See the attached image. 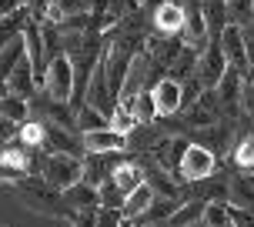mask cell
Here are the masks:
<instances>
[{
	"label": "cell",
	"instance_id": "obj_1",
	"mask_svg": "<svg viewBox=\"0 0 254 227\" xmlns=\"http://www.w3.org/2000/svg\"><path fill=\"white\" fill-rule=\"evenodd\" d=\"M40 177H44L54 190H61V194H64L67 187H74L77 180L84 177V157L47 151L44 157H40Z\"/></svg>",
	"mask_w": 254,
	"mask_h": 227
},
{
	"label": "cell",
	"instance_id": "obj_2",
	"mask_svg": "<svg viewBox=\"0 0 254 227\" xmlns=\"http://www.w3.org/2000/svg\"><path fill=\"white\" fill-rule=\"evenodd\" d=\"M47 94L54 101H74L77 94V67L74 57L67 51H61L57 57H51V74H47Z\"/></svg>",
	"mask_w": 254,
	"mask_h": 227
},
{
	"label": "cell",
	"instance_id": "obj_3",
	"mask_svg": "<svg viewBox=\"0 0 254 227\" xmlns=\"http://www.w3.org/2000/svg\"><path fill=\"white\" fill-rule=\"evenodd\" d=\"M188 147H190V140H184L181 134H167V137H157V140H154V147L147 154L154 157V164H161L164 170H171V174L181 180V164H184Z\"/></svg>",
	"mask_w": 254,
	"mask_h": 227
},
{
	"label": "cell",
	"instance_id": "obj_4",
	"mask_svg": "<svg viewBox=\"0 0 254 227\" xmlns=\"http://www.w3.org/2000/svg\"><path fill=\"white\" fill-rule=\"evenodd\" d=\"M217 170V154L204 144H190L188 154H184V164H181V180H204V177H214Z\"/></svg>",
	"mask_w": 254,
	"mask_h": 227
},
{
	"label": "cell",
	"instance_id": "obj_5",
	"mask_svg": "<svg viewBox=\"0 0 254 227\" xmlns=\"http://www.w3.org/2000/svg\"><path fill=\"white\" fill-rule=\"evenodd\" d=\"M228 54L221 47V40H211V47L201 54V60H197V80H201L204 87H217L221 84V77L228 74Z\"/></svg>",
	"mask_w": 254,
	"mask_h": 227
},
{
	"label": "cell",
	"instance_id": "obj_6",
	"mask_svg": "<svg viewBox=\"0 0 254 227\" xmlns=\"http://www.w3.org/2000/svg\"><path fill=\"white\" fill-rule=\"evenodd\" d=\"M84 140V151L87 154H124L130 137L121 134L117 127H101V130H87V134H80Z\"/></svg>",
	"mask_w": 254,
	"mask_h": 227
},
{
	"label": "cell",
	"instance_id": "obj_7",
	"mask_svg": "<svg viewBox=\"0 0 254 227\" xmlns=\"http://www.w3.org/2000/svg\"><path fill=\"white\" fill-rule=\"evenodd\" d=\"M151 24L157 34H184V27H188V10H184V3H174V0H164L157 10L151 13Z\"/></svg>",
	"mask_w": 254,
	"mask_h": 227
},
{
	"label": "cell",
	"instance_id": "obj_8",
	"mask_svg": "<svg viewBox=\"0 0 254 227\" xmlns=\"http://www.w3.org/2000/svg\"><path fill=\"white\" fill-rule=\"evenodd\" d=\"M3 84H7V90H13V94H20V97H27V101H34L40 94V84H37V74H34V63H30V57H20V63L13 67L10 74L3 77Z\"/></svg>",
	"mask_w": 254,
	"mask_h": 227
},
{
	"label": "cell",
	"instance_id": "obj_9",
	"mask_svg": "<svg viewBox=\"0 0 254 227\" xmlns=\"http://www.w3.org/2000/svg\"><path fill=\"white\" fill-rule=\"evenodd\" d=\"M40 151H54V154H74V157H84V140H77V130L61 124H47V137H44V147Z\"/></svg>",
	"mask_w": 254,
	"mask_h": 227
},
{
	"label": "cell",
	"instance_id": "obj_10",
	"mask_svg": "<svg viewBox=\"0 0 254 227\" xmlns=\"http://www.w3.org/2000/svg\"><path fill=\"white\" fill-rule=\"evenodd\" d=\"M154 97H157V107H161V114H164V117H174L178 111H184V84H181V80H174L171 74L157 80Z\"/></svg>",
	"mask_w": 254,
	"mask_h": 227
},
{
	"label": "cell",
	"instance_id": "obj_11",
	"mask_svg": "<svg viewBox=\"0 0 254 227\" xmlns=\"http://www.w3.org/2000/svg\"><path fill=\"white\" fill-rule=\"evenodd\" d=\"M221 47H224V54H228V60L234 63V67L248 70V30H244L241 24H231L228 30L221 34Z\"/></svg>",
	"mask_w": 254,
	"mask_h": 227
},
{
	"label": "cell",
	"instance_id": "obj_12",
	"mask_svg": "<svg viewBox=\"0 0 254 227\" xmlns=\"http://www.w3.org/2000/svg\"><path fill=\"white\" fill-rule=\"evenodd\" d=\"M201 10H204V20H207L211 40H221V34L234 24L231 20V0H201Z\"/></svg>",
	"mask_w": 254,
	"mask_h": 227
},
{
	"label": "cell",
	"instance_id": "obj_13",
	"mask_svg": "<svg viewBox=\"0 0 254 227\" xmlns=\"http://www.w3.org/2000/svg\"><path fill=\"white\" fill-rule=\"evenodd\" d=\"M64 201L74 211H97L101 207V187H90L87 180H77L74 187L64 190Z\"/></svg>",
	"mask_w": 254,
	"mask_h": 227
},
{
	"label": "cell",
	"instance_id": "obj_14",
	"mask_svg": "<svg viewBox=\"0 0 254 227\" xmlns=\"http://www.w3.org/2000/svg\"><path fill=\"white\" fill-rule=\"evenodd\" d=\"M30 111H34V104L27 101V97L13 94V90H3V101H0V117H3V120L27 124V120H30Z\"/></svg>",
	"mask_w": 254,
	"mask_h": 227
},
{
	"label": "cell",
	"instance_id": "obj_15",
	"mask_svg": "<svg viewBox=\"0 0 254 227\" xmlns=\"http://www.w3.org/2000/svg\"><path fill=\"white\" fill-rule=\"evenodd\" d=\"M107 157L111 154H84V177L80 180H87L90 187H104L111 180V174H114V170H107V164H104Z\"/></svg>",
	"mask_w": 254,
	"mask_h": 227
},
{
	"label": "cell",
	"instance_id": "obj_16",
	"mask_svg": "<svg viewBox=\"0 0 254 227\" xmlns=\"http://www.w3.org/2000/svg\"><path fill=\"white\" fill-rule=\"evenodd\" d=\"M154 197H157V190L151 187V180H144L140 187H134L130 194H127V201H124V217H140L147 207L154 204Z\"/></svg>",
	"mask_w": 254,
	"mask_h": 227
},
{
	"label": "cell",
	"instance_id": "obj_17",
	"mask_svg": "<svg viewBox=\"0 0 254 227\" xmlns=\"http://www.w3.org/2000/svg\"><path fill=\"white\" fill-rule=\"evenodd\" d=\"M111 180H114V184L124 190V194H130L134 187H140V184L147 180V170H144L140 164H127V161H124V164H117V167H114Z\"/></svg>",
	"mask_w": 254,
	"mask_h": 227
},
{
	"label": "cell",
	"instance_id": "obj_18",
	"mask_svg": "<svg viewBox=\"0 0 254 227\" xmlns=\"http://www.w3.org/2000/svg\"><path fill=\"white\" fill-rule=\"evenodd\" d=\"M201 217H204V201L188 197V201L174 211V217L167 221V227H197V224H201Z\"/></svg>",
	"mask_w": 254,
	"mask_h": 227
},
{
	"label": "cell",
	"instance_id": "obj_19",
	"mask_svg": "<svg viewBox=\"0 0 254 227\" xmlns=\"http://www.w3.org/2000/svg\"><path fill=\"white\" fill-rule=\"evenodd\" d=\"M147 180H151V187L157 190V197H178V201H181V194H184V190L171 180V170H164L161 164L147 167Z\"/></svg>",
	"mask_w": 254,
	"mask_h": 227
},
{
	"label": "cell",
	"instance_id": "obj_20",
	"mask_svg": "<svg viewBox=\"0 0 254 227\" xmlns=\"http://www.w3.org/2000/svg\"><path fill=\"white\" fill-rule=\"evenodd\" d=\"M101 127H111V114L107 111H97V107H90V104H84V107L77 111V130H80V134L101 130Z\"/></svg>",
	"mask_w": 254,
	"mask_h": 227
},
{
	"label": "cell",
	"instance_id": "obj_21",
	"mask_svg": "<svg viewBox=\"0 0 254 227\" xmlns=\"http://www.w3.org/2000/svg\"><path fill=\"white\" fill-rule=\"evenodd\" d=\"M197 60H201V51H194V47L188 44V47L181 51V57L174 60V67H171V77L184 84L188 77H194V74H197Z\"/></svg>",
	"mask_w": 254,
	"mask_h": 227
},
{
	"label": "cell",
	"instance_id": "obj_22",
	"mask_svg": "<svg viewBox=\"0 0 254 227\" xmlns=\"http://www.w3.org/2000/svg\"><path fill=\"white\" fill-rule=\"evenodd\" d=\"M130 111L137 114V120L140 127H147L157 120V114H161V107H157V97H154V90H140L137 94V101H134V107Z\"/></svg>",
	"mask_w": 254,
	"mask_h": 227
},
{
	"label": "cell",
	"instance_id": "obj_23",
	"mask_svg": "<svg viewBox=\"0 0 254 227\" xmlns=\"http://www.w3.org/2000/svg\"><path fill=\"white\" fill-rule=\"evenodd\" d=\"M197 187H201V197L197 201H231V184L228 180H221V177H204V180H194Z\"/></svg>",
	"mask_w": 254,
	"mask_h": 227
},
{
	"label": "cell",
	"instance_id": "obj_24",
	"mask_svg": "<svg viewBox=\"0 0 254 227\" xmlns=\"http://www.w3.org/2000/svg\"><path fill=\"white\" fill-rule=\"evenodd\" d=\"M231 204H238V207H244V211H254V184H251L248 174L231 180Z\"/></svg>",
	"mask_w": 254,
	"mask_h": 227
},
{
	"label": "cell",
	"instance_id": "obj_25",
	"mask_svg": "<svg viewBox=\"0 0 254 227\" xmlns=\"http://www.w3.org/2000/svg\"><path fill=\"white\" fill-rule=\"evenodd\" d=\"M24 54H27V40L24 37L3 40V51H0V67H3V77L10 74L17 63H20V57H24Z\"/></svg>",
	"mask_w": 254,
	"mask_h": 227
},
{
	"label": "cell",
	"instance_id": "obj_26",
	"mask_svg": "<svg viewBox=\"0 0 254 227\" xmlns=\"http://www.w3.org/2000/svg\"><path fill=\"white\" fill-rule=\"evenodd\" d=\"M44 137H47V124L30 117L27 124H20V137L17 140H20L24 147H30V151H40V147H44Z\"/></svg>",
	"mask_w": 254,
	"mask_h": 227
},
{
	"label": "cell",
	"instance_id": "obj_27",
	"mask_svg": "<svg viewBox=\"0 0 254 227\" xmlns=\"http://www.w3.org/2000/svg\"><path fill=\"white\" fill-rule=\"evenodd\" d=\"M111 127H117L121 134H127V137H130V134L140 127V120H137V114L130 111L127 104H117L114 111H111Z\"/></svg>",
	"mask_w": 254,
	"mask_h": 227
},
{
	"label": "cell",
	"instance_id": "obj_28",
	"mask_svg": "<svg viewBox=\"0 0 254 227\" xmlns=\"http://www.w3.org/2000/svg\"><path fill=\"white\" fill-rule=\"evenodd\" d=\"M231 157H234V164L241 167V170H251V167H254V130H251V134H244V137L234 144Z\"/></svg>",
	"mask_w": 254,
	"mask_h": 227
},
{
	"label": "cell",
	"instance_id": "obj_29",
	"mask_svg": "<svg viewBox=\"0 0 254 227\" xmlns=\"http://www.w3.org/2000/svg\"><path fill=\"white\" fill-rule=\"evenodd\" d=\"M124 201H127V194L117 187L114 180H107L101 187V207H111V211H121L124 214Z\"/></svg>",
	"mask_w": 254,
	"mask_h": 227
},
{
	"label": "cell",
	"instance_id": "obj_30",
	"mask_svg": "<svg viewBox=\"0 0 254 227\" xmlns=\"http://www.w3.org/2000/svg\"><path fill=\"white\" fill-rule=\"evenodd\" d=\"M80 10H87L84 7V0H54L51 3V20H67V17H74V13H80Z\"/></svg>",
	"mask_w": 254,
	"mask_h": 227
},
{
	"label": "cell",
	"instance_id": "obj_31",
	"mask_svg": "<svg viewBox=\"0 0 254 227\" xmlns=\"http://www.w3.org/2000/svg\"><path fill=\"white\" fill-rule=\"evenodd\" d=\"M124 214L121 211H111V207H97V227H121Z\"/></svg>",
	"mask_w": 254,
	"mask_h": 227
},
{
	"label": "cell",
	"instance_id": "obj_32",
	"mask_svg": "<svg viewBox=\"0 0 254 227\" xmlns=\"http://www.w3.org/2000/svg\"><path fill=\"white\" fill-rule=\"evenodd\" d=\"M51 3L54 0H27V10L34 20H40V17H51Z\"/></svg>",
	"mask_w": 254,
	"mask_h": 227
},
{
	"label": "cell",
	"instance_id": "obj_33",
	"mask_svg": "<svg viewBox=\"0 0 254 227\" xmlns=\"http://www.w3.org/2000/svg\"><path fill=\"white\" fill-rule=\"evenodd\" d=\"M70 227H97V211H77Z\"/></svg>",
	"mask_w": 254,
	"mask_h": 227
},
{
	"label": "cell",
	"instance_id": "obj_34",
	"mask_svg": "<svg viewBox=\"0 0 254 227\" xmlns=\"http://www.w3.org/2000/svg\"><path fill=\"white\" fill-rule=\"evenodd\" d=\"M248 80L254 84V37H248Z\"/></svg>",
	"mask_w": 254,
	"mask_h": 227
},
{
	"label": "cell",
	"instance_id": "obj_35",
	"mask_svg": "<svg viewBox=\"0 0 254 227\" xmlns=\"http://www.w3.org/2000/svg\"><path fill=\"white\" fill-rule=\"evenodd\" d=\"M121 227H140V221H134V217H124V221H121Z\"/></svg>",
	"mask_w": 254,
	"mask_h": 227
},
{
	"label": "cell",
	"instance_id": "obj_36",
	"mask_svg": "<svg viewBox=\"0 0 254 227\" xmlns=\"http://www.w3.org/2000/svg\"><path fill=\"white\" fill-rule=\"evenodd\" d=\"M248 37H254V20H251V24H248Z\"/></svg>",
	"mask_w": 254,
	"mask_h": 227
},
{
	"label": "cell",
	"instance_id": "obj_37",
	"mask_svg": "<svg viewBox=\"0 0 254 227\" xmlns=\"http://www.w3.org/2000/svg\"><path fill=\"white\" fill-rule=\"evenodd\" d=\"M251 7H254V0H251Z\"/></svg>",
	"mask_w": 254,
	"mask_h": 227
},
{
	"label": "cell",
	"instance_id": "obj_38",
	"mask_svg": "<svg viewBox=\"0 0 254 227\" xmlns=\"http://www.w3.org/2000/svg\"><path fill=\"white\" fill-rule=\"evenodd\" d=\"M197 227H201V224H197Z\"/></svg>",
	"mask_w": 254,
	"mask_h": 227
}]
</instances>
